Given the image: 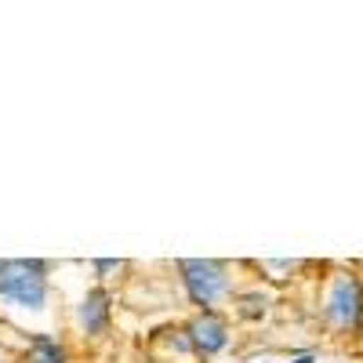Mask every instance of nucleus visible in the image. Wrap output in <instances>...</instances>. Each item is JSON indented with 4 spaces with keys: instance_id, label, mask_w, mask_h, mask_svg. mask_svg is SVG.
I'll list each match as a JSON object with an SVG mask.
<instances>
[{
    "instance_id": "obj_1",
    "label": "nucleus",
    "mask_w": 363,
    "mask_h": 363,
    "mask_svg": "<svg viewBox=\"0 0 363 363\" xmlns=\"http://www.w3.org/2000/svg\"><path fill=\"white\" fill-rule=\"evenodd\" d=\"M58 284L48 258H0V316L29 335H58Z\"/></svg>"
},
{
    "instance_id": "obj_2",
    "label": "nucleus",
    "mask_w": 363,
    "mask_h": 363,
    "mask_svg": "<svg viewBox=\"0 0 363 363\" xmlns=\"http://www.w3.org/2000/svg\"><path fill=\"white\" fill-rule=\"evenodd\" d=\"M171 272L189 313H225L240 291L236 265L225 258H178L171 262Z\"/></svg>"
},
{
    "instance_id": "obj_3",
    "label": "nucleus",
    "mask_w": 363,
    "mask_h": 363,
    "mask_svg": "<svg viewBox=\"0 0 363 363\" xmlns=\"http://www.w3.org/2000/svg\"><path fill=\"white\" fill-rule=\"evenodd\" d=\"M320 320L330 335L352 338L363 330V277L356 269H330L320 287Z\"/></svg>"
},
{
    "instance_id": "obj_4",
    "label": "nucleus",
    "mask_w": 363,
    "mask_h": 363,
    "mask_svg": "<svg viewBox=\"0 0 363 363\" xmlns=\"http://www.w3.org/2000/svg\"><path fill=\"white\" fill-rule=\"evenodd\" d=\"M66 323H69V335L80 345L109 342L113 323H116V291L84 277L80 291L73 298H66Z\"/></svg>"
},
{
    "instance_id": "obj_5",
    "label": "nucleus",
    "mask_w": 363,
    "mask_h": 363,
    "mask_svg": "<svg viewBox=\"0 0 363 363\" xmlns=\"http://www.w3.org/2000/svg\"><path fill=\"white\" fill-rule=\"evenodd\" d=\"M182 327H186V335H189L200 359H218L233 345L229 313H189L186 320H182Z\"/></svg>"
},
{
    "instance_id": "obj_6",
    "label": "nucleus",
    "mask_w": 363,
    "mask_h": 363,
    "mask_svg": "<svg viewBox=\"0 0 363 363\" xmlns=\"http://www.w3.org/2000/svg\"><path fill=\"white\" fill-rule=\"evenodd\" d=\"M145 356L153 363H203L186 335V327L178 323H160L157 330H149L145 338Z\"/></svg>"
},
{
    "instance_id": "obj_7",
    "label": "nucleus",
    "mask_w": 363,
    "mask_h": 363,
    "mask_svg": "<svg viewBox=\"0 0 363 363\" xmlns=\"http://www.w3.org/2000/svg\"><path fill=\"white\" fill-rule=\"evenodd\" d=\"M18 363H73V345L66 335H26Z\"/></svg>"
},
{
    "instance_id": "obj_8",
    "label": "nucleus",
    "mask_w": 363,
    "mask_h": 363,
    "mask_svg": "<svg viewBox=\"0 0 363 363\" xmlns=\"http://www.w3.org/2000/svg\"><path fill=\"white\" fill-rule=\"evenodd\" d=\"M84 269L91 272V280H95V284L113 287V284H124V280H128L131 262H128V258H87Z\"/></svg>"
},
{
    "instance_id": "obj_9",
    "label": "nucleus",
    "mask_w": 363,
    "mask_h": 363,
    "mask_svg": "<svg viewBox=\"0 0 363 363\" xmlns=\"http://www.w3.org/2000/svg\"><path fill=\"white\" fill-rule=\"evenodd\" d=\"M291 363H320V359H316V352H294Z\"/></svg>"
},
{
    "instance_id": "obj_10",
    "label": "nucleus",
    "mask_w": 363,
    "mask_h": 363,
    "mask_svg": "<svg viewBox=\"0 0 363 363\" xmlns=\"http://www.w3.org/2000/svg\"><path fill=\"white\" fill-rule=\"evenodd\" d=\"M0 363H18V352H8L4 345H0Z\"/></svg>"
}]
</instances>
